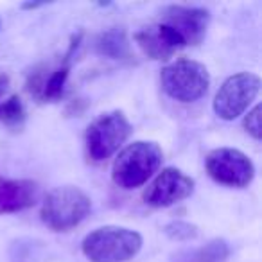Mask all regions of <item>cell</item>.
Here are the masks:
<instances>
[{"label":"cell","instance_id":"ac0fdd59","mask_svg":"<svg viewBox=\"0 0 262 262\" xmlns=\"http://www.w3.org/2000/svg\"><path fill=\"white\" fill-rule=\"evenodd\" d=\"M8 84H9V77L4 76V74H0V97H2V94H4L6 90H8Z\"/></svg>","mask_w":262,"mask_h":262},{"label":"cell","instance_id":"52a82bcc","mask_svg":"<svg viewBox=\"0 0 262 262\" xmlns=\"http://www.w3.org/2000/svg\"><path fill=\"white\" fill-rule=\"evenodd\" d=\"M205 167L214 182L235 189L248 187L255 178L253 162L248 158V155L233 147H219L210 151L205 160Z\"/></svg>","mask_w":262,"mask_h":262},{"label":"cell","instance_id":"2e32d148","mask_svg":"<svg viewBox=\"0 0 262 262\" xmlns=\"http://www.w3.org/2000/svg\"><path fill=\"white\" fill-rule=\"evenodd\" d=\"M164 232L169 239L180 241V243H183V241H194L198 237V233H200L196 225H190V223H187V221L169 223V225L164 228Z\"/></svg>","mask_w":262,"mask_h":262},{"label":"cell","instance_id":"8992f818","mask_svg":"<svg viewBox=\"0 0 262 262\" xmlns=\"http://www.w3.org/2000/svg\"><path fill=\"white\" fill-rule=\"evenodd\" d=\"M260 90V77L251 72H241L228 77L214 97V112L219 119L233 120L243 115Z\"/></svg>","mask_w":262,"mask_h":262},{"label":"cell","instance_id":"5b68a950","mask_svg":"<svg viewBox=\"0 0 262 262\" xmlns=\"http://www.w3.org/2000/svg\"><path fill=\"white\" fill-rule=\"evenodd\" d=\"M162 88L171 99L194 102L207 95L210 74L207 67L194 59H176L162 69Z\"/></svg>","mask_w":262,"mask_h":262},{"label":"cell","instance_id":"e0dca14e","mask_svg":"<svg viewBox=\"0 0 262 262\" xmlns=\"http://www.w3.org/2000/svg\"><path fill=\"white\" fill-rule=\"evenodd\" d=\"M260 112H262V106L257 104L248 112V115L244 117V127L246 131L253 137L255 140H260L262 137V131H260Z\"/></svg>","mask_w":262,"mask_h":262},{"label":"cell","instance_id":"9a60e30c","mask_svg":"<svg viewBox=\"0 0 262 262\" xmlns=\"http://www.w3.org/2000/svg\"><path fill=\"white\" fill-rule=\"evenodd\" d=\"M26 120V108L18 95H11L6 101H0V122L8 127H22Z\"/></svg>","mask_w":262,"mask_h":262},{"label":"cell","instance_id":"277c9868","mask_svg":"<svg viewBox=\"0 0 262 262\" xmlns=\"http://www.w3.org/2000/svg\"><path fill=\"white\" fill-rule=\"evenodd\" d=\"M133 126L119 110L101 113L90 122L84 133V146L90 160L104 162L122 147L129 139Z\"/></svg>","mask_w":262,"mask_h":262},{"label":"cell","instance_id":"7c38bea8","mask_svg":"<svg viewBox=\"0 0 262 262\" xmlns=\"http://www.w3.org/2000/svg\"><path fill=\"white\" fill-rule=\"evenodd\" d=\"M40 198V187L33 180L0 178V215L31 208Z\"/></svg>","mask_w":262,"mask_h":262},{"label":"cell","instance_id":"5bb4252c","mask_svg":"<svg viewBox=\"0 0 262 262\" xmlns=\"http://www.w3.org/2000/svg\"><path fill=\"white\" fill-rule=\"evenodd\" d=\"M95 51H97V54L112 59H129L131 45L126 29L124 27H112V29L101 33L95 40Z\"/></svg>","mask_w":262,"mask_h":262},{"label":"cell","instance_id":"4fadbf2b","mask_svg":"<svg viewBox=\"0 0 262 262\" xmlns=\"http://www.w3.org/2000/svg\"><path fill=\"white\" fill-rule=\"evenodd\" d=\"M230 246L225 239H212L200 248L182 250L172 255V262H226Z\"/></svg>","mask_w":262,"mask_h":262},{"label":"cell","instance_id":"8fae6325","mask_svg":"<svg viewBox=\"0 0 262 262\" xmlns=\"http://www.w3.org/2000/svg\"><path fill=\"white\" fill-rule=\"evenodd\" d=\"M135 41L147 58L157 59V61H165L185 47L178 34L160 22L139 31L135 34Z\"/></svg>","mask_w":262,"mask_h":262},{"label":"cell","instance_id":"3957f363","mask_svg":"<svg viewBox=\"0 0 262 262\" xmlns=\"http://www.w3.org/2000/svg\"><path fill=\"white\" fill-rule=\"evenodd\" d=\"M90 210V196L79 187H56L41 203V221L54 232H69L81 225Z\"/></svg>","mask_w":262,"mask_h":262},{"label":"cell","instance_id":"9c48e42d","mask_svg":"<svg viewBox=\"0 0 262 262\" xmlns=\"http://www.w3.org/2000/svg\"><path fill=\"white\" fill-rule=\"evenodd\" d=\"M210 22V13L203 8L169 6L162 11L160 24L167 26L187 45H198L205 38Z\"/></svg>","mask_w":262,"mask_h":262},{"label":"cell","instance_id":"7a4b0ae2","mask_svg":"<svg viewBox=\"0 0 262 262\" xmlns=\"http://www.w3.org/2000/svg\"><path fill=\"white\" fill-rule=\"evenodd\" d=\"M142 248V235L124 226H102L83 239L81 250L90 262H127Z\"/></svg>","mask_w":262,"mask_h":262},{"label":"cell","instance_id":"30bf717a","mask_svg":"<svg viewBox=\"0 0 262 262\" xmlns=\"http://www.w3.org/2000/svg\"><path fill=\"white\" fill-rule=\"evenodd\" d=\"M81 34L77 38H74L70 49L67 52L65 59L59 67H56L54 70L49 69H36L34 72H31L29 79H27V90L40 101H58L63 95L65 90L67 79L70 74V56H72L74 49L77 47Z\"/></svg>","mask_w":262,"mask_h":262},{"label":"cell","instance_id":"d6986e66","mask_svg":"<svg viewBox=\"0 0 262 262\" xmlns=\"http://www.w3.org/2000/svg\"><path fill=\"white\" fill-rule=\"evenodd\" d=\"M41 6H45V2H26V4H22L20 8L22 9H38V8H41Z\"/></svg>","mask_w":262,"mask_h":262},{"label":"cell","instance_id":"6da1fadb","mask_svg":"<svg viewBox=\"0 0 262 262\" xmlns=\"http://www.w3.org/2000/svg\"><path fill=\"white\" fill-rule=\"evenodd\" d=\"M164 162V151L157 142L139 140L126 146L112 167V178L120 189H137L147 183V180L160 169Z\"/></svg>","mask_w":262,"mask_h":262},{"label":"cell","instance_id":"ba28073f","mask_svg":"<svg viewBox=\"0 0 262 262\" xmlns=\"http://www.w3.org/2000/svg\"><path fill=\"white\" fill-rule=\"evenodd\" d=\"M194 180L176 167H165L144 192V201L149 207L165 208L189 198L194 192Z\"/></svg>","mask_w":262,"mask_h":262}]
</instances>
